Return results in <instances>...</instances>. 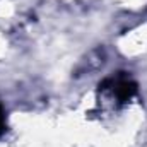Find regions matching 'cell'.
<instances>
[{"instance_id": "obj_1", "label": "cell", "mask_w": 147, "mask_h": 147, "mask_svg": "<svg viewBox=\"0 0 147 147\" xmlns=\"http://www.w3.org/2000/svg\"><path fill=\"white\" fill-rule=\"evenodd\" d=\"M137 94V82L127 72H116L103 79L98 86L99 103H110L113 108L127 105Z\"/></svg>"}, {"instance_id": "obj_2", "label": "cell", "mask_w": 147, "mask_h": 147, "mask_svg": "<svg viewBox=\"0 0 147 147\" xmlns=\"http://www.w3.org/2000/svg\"><path fill=\"white\" fill-rule=\"evenodd\" d=\"M5 130H7V120H5V111H3L2 105H0V135H2V134H5Z\"/></svg>"}]
</instances>
